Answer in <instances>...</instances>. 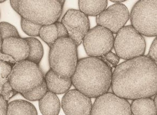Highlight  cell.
Segmentation results:
<instances>
[{
	"mask_svg": "<svg viewBox=\"0 0 157 115\" xmlns=\"http://www.w3.org/2000/svg\"><path fill=\"white\" fill-rule=\"evenodd\" d=\"M18 93L12 88L9 81H8L3 85L1 95L7 102H8L11 98L16 95Z\"/></svg>",
	"mask_w": 157,
	"mask_h": 115,
	"instance_id": "obj_25",
	"label": "cell"
},
{
	"mask_svg": "<svg viewBox=\"0 0 157 115\" xmlns=\"http://www.w3.org/2000/svg\"><path fill=\"white\" fill-rule=\"evenodd\" d=\"M21 24L22 30L26 34L31 37L39 36V30L42 26L34 24L23 18L21 19Z\"/></svg>",
	"mask_w": 157,
	"mask_h": 115,
	"instance_id": "obj_23",
	"label": "cell"
},
{
	"mask_svg": "<svg viewBox=\"0 0 157 115\" xmlns=\"http://www.w3.org/2000/svg\"><path fill=\"white\" fill-rule=\"evenodd\" d=\"M131 26L140 34L156 37L157 34V1L142 0L136 3L130 14Z\"/></svg>",
	"mask_w": 157,
	"mask_h": 115,
	"instance_id": "obj_7",
	"label": "cell"
},
{
	"mask_svg": "<svg viewBox=\"0 0 157 115\" xmlns=\"http://www.w3.org/2000/svg\"><path fill=\"white\" fill-rule=\"evenodd\" d=\"M125 0H116V1L112 0V1H111V2L116 3H121L123 2H125Z\"/></svg>",
	"mask_w": 157,
	"mask_h": 115,
	"instance_id": "obj_32",
	"label": "cell"
},
{
	"mask_svg": "<svg viewBox=\"0 0 157 115\" xmlns=\"http://www.w3.org/2000/svg\"><path fill=\"white\" fill-rule=\"evenodd\" d=\"M60 106L57 95L48 91L39 101V109L43 115H58Z\"/></svg>",
	"mask_w": 157,
	"mask_h": 115,
	"instance_id": "obj_15",
	"label": "cell"
},
{
	"mask_svg": "<svg viewBox=\"0 0 157 115\" xmlns=\"http://www.w3.org/2000/svg\"><path fill=\"white\" fill-rule=\"evenodd\" d=\"M147 57L151 60L157 63V37L153 40L152 44L151 45L149 53Z\"/></svg>",
	"mask_w": 157,
	"mask_h": 115,
	"instance_id": "obj_26",
	"label": "cell"
},
{
	"mask_svg": "<svg viewBox=\"0 0 157 115\" xmlns=\"http://www.w3.org/2000/svg\"><path fill=\"white\" fill-rule=\"evenodd\" d=\"M61 106L66 115H90L93 104L90 98L72 89L63 96Z\"/></svg>",
	"mask_w": 157,
	"mask_h": 115,
	"instance_id": "obj_12",
	"label": "cell"
},
{
	"mask_svg": "<svg viewBox=\"0 0 157 115\" xmlns=\"http://www.w3.org/2000/svg\"><path fill=\"white\" fill-rule=\"evenodd\" d=\"M61 23L67 31L68 38L76 46H79L90 30V22L87 16L80 10L70 9L63 16Z\"/></svg>",
	"mask_w": 157,
	"mask_h": 115,
	"instance_id": "obj_10",
	"label": "cell"
},
{
	"mask_svg": "<svg viewBox=\"0 0 157 115\" xmlns=\"http://www.w3.org/2000/svg\"><path fill=\"white\" fill-rule=\"evenodd\" d=\"M4 2H5V0H2V1L0 0V3H1Z\"/></svg>",
	"mask_w": 157,
	"mask_h": 115,
	"instance_id": "obj_35",
	"label": "cell"
},
{
	"mask_svg": "<svg viewBox=\"0 0 157 115\" xmlns=\"http://www.w3.org/2000/svg\"><path fill=\"white\" fill-rule=\"evenodd\" d=\"M7 115H38L35 106L25 100H15L7 106Z\"/></svg>",
	"mask_w": 157,
	"mask_h": 115,
	"instance_id": "obj_17",
	"label": "cell"
},
{
	"mask_svg": "<svg viewBox=\"0 0 157 115\" xmlns=\"http://www.w3.org/2000/svg\"><path fill=\"white\" fill-rule=\"evenodd\" d=\"M130 19L127 7L122 3H116L105 9L96 17L98 26H102L113 34L117 33L124 26Z\"/></svg>",
	"mask_w": 157,
	"mask_h": 115,
	"instance_id": "obj_11",
	"label": "cell"
},
{
	"mask_svg": "<svg viewBox=\"0 0 157 115\" xmlns=\"http://www.w3.org/2000/svg\"><path fill=\"white\" fill-rule=\"evenodd\" d=\"M130 108L133 115H157V107L151 98L133 100Z\"/></svg>",
	"mask_w": 157,
	"mask_h": 115,
	"instance_id": "obj_16",
	"label": "cell"
},
{
	"mask_svg": "<svg viewBox=\"0 0 157 115\" xmlns=\"http://www.w3.org/2000/svg\"><path fill=\"white\" fill-rule=\"evenodd\" d=\"M113 48L120 58L129 60L143 56L146 42L142 35L131 25H128L117 33Z\"/></svg>",
	"mask_w": 157,
	"mask_h": 115,
	"instance_id": "obj_6",
	"label": "cell"
},
{
	"mask_svg": "<svg viewBox=\"0 0 157 115\" xmlns=\"http://www.w3.org/2000/svg\"><path fill=\"white\" fill-rule=\"evenodd\" d=\"M44 79L48 91L56 94L66 93L72 86L71 78H60L52 70L46 73Z\"/></svg>",
	"mask_w": 157,
	"mask_h": 115,
	"instance_id": "obj_14",
	"label": "cell"
},
{
	"mask_svg": "<svg viewBox=\"0 0 157 115\" xmlns=\"http://www.w3.org/2000/svg\"><path fill=\"white\" fill-rule=\"evenodd\" d=\"M39 36L51 47L58 39L57 27L55 23L41 26L39 30Z\"/></svg>",
	"mask_w": 157,
	"mask_h": 115,
	"instance_id": "obj_20",
	"label": "cell"
},
{
	"mask_svg": "<svg viewBox=\"0 0 157 115\" xmlns=\"http://www.w3.org/2000/svg\"><path fill=\"white\" fill-rule=\"evenodd\" d=\"M44 81V74L38 65L28 60L16 62L8 77L12 88L21 94L31 91Z\"/></svg>",
	"mask_w": 157,
	"mask_h": 115,
	"instance_id": "obj_5",
	"label": "cell"
},
{
	"mask_svg": "<svg viewBox=\"0 0 157 115\" xmlns=\"http://www.w3.org/2000/svg\"><path fill=\"white\" fill-rule=\"evenodd\" d=\"M82 41L88 55L98 58L111 52L113 47L114 37L107 28L96 26L89 30Z\"/></svg>",
	"mask_w": 157,
	"mask_h": 115,
	"instance_id": "obj_8",
	"label": "cell"
},
{
	"mask_svg": "<svg viewBox=\"0 0 157 115\" xmlns=\"http://www.w3.org/2000/svg\"><path fill=\"white\" fill-rule=\"evenodd\" d=\"M113 93L129 100L151 98L157 92V63L145 56L117 65L112 74Z\"/></svg>",
	"mask_w": 157,
	"mask_h": 115,
	"instance_id": "obj_1",
	"label": "cell"
},
{
	"mask_svg": "<svg viewBox=\"0 0 157 115\" xmlns=\"http://www.w3.org/2000/svg\"><path fill=\"white\" fill-rule=\"evenodd\" d=\"M13 65L6 61L0 59V82L2 84L8 81Z\"/></svg>",
	"mask_w": 157,
	"mask_h": 115,
	"instance_id": "obj_24",
	"label": "cell"
},
{
	"mask_svg": "<svg viewBox=\"0 0 157 115\" xmlns=\"http://www.w3.org/2000/svg\"><path fill=\"white\" fill-rule=\"evenodd\" d=\"M112 71L109 65L98 57L80 59L71 78L72 85L89 98H97L111 87Z\"/></svg>",
	"mask_w": 157,
	"mask_h": 115,
	"instance_id": "obj_2",
	"label": "cell"
},
{
	"mask_svg": "<svg viewBox=\"0 0 157 115\" xmlns=\"http://www.w3.org/2000/svg\"><path fill=\"white\" fill-rule=\"evenodd\" d=\"M153 101H154V103H155V106L157 107V96L156 94L155 95V99L153 100Z\"/></svg>",
	"mask_w": 157,
	"mask_h": 115,
	"instance_id": "obj_33",
	"label": "cell"
},
{
	"mask_svg": "<svg viewBox=\"0 0 157 115\" xmlns=\"http://www.w3.org/2000/svg\"><path fill=\"white\" fill-rule=\"evenodd\" d=\"M90 115H132L128 100L113 93L103 94L96 98L92 106Z\"/></svg>",
	"mask_w": 157,
	"mask_h": 115,
	"instance_id": "obj_9",
	"label": "cell"
},
{
	"mask_svg": "<svg viewBox=\"0 0 157 115\" xmlns=\"http://www.w3.org/2000/svg\"><path fill=\"white\" fill-rule=\"evenodd\" d=\"M78 62L77 46L69 38H59L50 47L49 63L59 77L71 78Z\"/></svg>",
	"mask_w": 157,
	"mask_h": 115,
	"instance_id": "obj_4",
	"label": "cell"
},
{
	"mask_svg": "<svg viewBox=\"0 0 157 115\" xmlns=\"http://www.w3.org/2000/svg\"><path fill=\"white\" fill-rule=\"evenodd\" d=\"M25 40L28 42L30 48V52L26 60L38 65L44 54L42 44L35 38H26Z\"/></svg>",
	"mask_w": 157,
	"mask_h": 115,
	"instance_id": "obj_19",
	"label": "cell"
},
{
	"mask_svg": "<svg viewBox=\"0 0 157 115\" xmlns=\"http://www.w3.org/2000/svg\"><path fill=\"white\" fill-rule=\"evenodd\" d=\"M104 56H105V59L109 63L113 65V66H117L118 63H119L120 59L117 55L111 52L107 53V54L105 55Z\"/></svg>",
	"mask_w": 157,
	"mask_h": 115,
	"instance_id": "obj_28",
	"label": "cell"
},
{
	"mask_svg": "<svg viewBox=\"0 0 157 115\" xmlns=\"http://www.w3.org/2000/svg\"><path fill=\"white\" fill-rule=\"evenodd\" d=\"M3 85V84L0 82V95L1 94V92H2V90Z\"/></svg>",
	"mask_w": 157,
	"mask_h": 115,
	"instance_id": "obj_34",
	"label": "cell"
},
{
	"mask_svg": "<svg viewBox=\"0 0 157 115\" xmlns=\"http://www.w3.org/2000/svg\"><path fill=\"white\" fill-rule=\"evenodd\" d=\"M8 103L0 95V115H7Z\"/></svg>",
	"mask_w": 157,
	"mask_h": 115,
	"instance_id": "obj_30",
	"label": "cell"
},
{
	"mask_svg": "<svg viewBox=\"0 0 157 115\" xmlns=\"http://www.w3.org/2000/svg\"><path fill=\"white\" fill-rule=\"evenodd\" d=\"M2 52L3 54L11 57L16 62L26 60L30 48L25 39L17 37L8 38L3 40Z\"/></svg>",
	"mask_w": 157,
	"mask_h": 115,
	"instance_id": "obj_13",
	"label": "cell"
},
{
	"mask_svg": "<svg viewBox=\"0 0 157 115\" xmlns=\"http://www.w3.org/2000/svg\"><path fill=\"white\" fill-rule=\"evenodd\" d=\"M108 1H79L80 11L86 16H98L107 8Z\"/></svg>",
	"mask_w": 157,
	"mask_h": 115,
	"instance_id": "obj_18",
	"label": "cell"
},
{
	"mask_svg": "<svg viewBox=\"0 0 157 115\" xmlns=\"http://www.w3.org/2000/svg\"><path fill=\"white\" fill-rule=\"evenodd\" d=\"M0 34L2 40L8 38L20 37L15 27L7 22L0 23Z\"/></svg>",
	"mask_w": 157,
	"mask_h": 115,
	"instance_id": "obj_22",
	"label": "cell"
},
{
	"mask_svg": "<svg viewBox=\"0 0 157 115\" xmlns=\"http://www.w3.org/2000/svg\"><path fill=\"white\" fill-rule=\"evenodd\" d=\"M65 1L18 0L17 13L22 18L40 26L54 24L61 16Z\"/></svg>",
	"mask_w": 157,
	"mask_h": 115,
	"instance_id": "obj_3",
	"label": "cell"
},
{
	"mask_svg": "<svg viewBox=\"0 0 157 115\" xmlns=\"http://www.w3.org/2000/svg\"><path fill=\"white\" fill-rule=\"evenodd\" d=\"M10 5L11 6L13 10L17 13L18 11V0H16V1H14V0H11L10 1Z\"/></svg>",
	"mask_w": 157,
	"mask_h": 115,
	"instance_id": "obj_31",
	"label": "cell"
},
{
	"mask_svg": "<svg viewBox=\"0 0 157 115\" xmlns=\"http://www.w3.org/2000/svg\"><path fill=\"white\" fill-rule=\"evenodd\" d=\"M2 39L0 34V59L6 61L13 66L16 62L11 57L3 53L2 52Z\"/></svg>",
	"mask_w": 157,
	"mask_h": 115,
	"instance_id": "obj_29",
	"label": "cell"
},
{
	"mask_svg": "<svg viewBox=\"0 0 157 115\" xmlns=\"http://www.w3.org/2000/svg\"><path fill=\"white\" fill-rule=\"evenodd\" d=\"M48 91V89L47 88L46 83L44 81L42 85H40L38 87L33 89L31 91L25 93L21 94V95L26 100L31 101H36L40 100Z\"/></svg>",
	"mask_w": 157,
	"mask_h": 115,
	"instance_id": "obj_21",
	"label": "cell"
},
{
	"mask_svg": "<svg viewBox=\"0 0 157 115\" xmlns=\"http://www.w3.org/2000/svg\"><path fill=\"white\" fill-rule=\"evenodd\" d=\"M57 27V32H58V38H68L67 31L63 26V24L61 22H57L55 23Z\"/></svg>",
	"mask_w": 157,
	"mask_h": 115,
	"instance_id": "obj_27",
	"label": "cell"
}]
</instances>
